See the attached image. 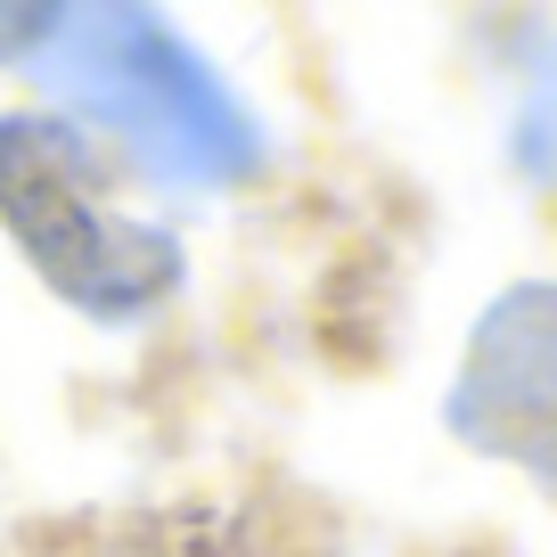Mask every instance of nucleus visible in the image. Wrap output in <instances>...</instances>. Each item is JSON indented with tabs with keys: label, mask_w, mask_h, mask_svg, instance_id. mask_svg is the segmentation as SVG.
<instances>
[{
	"label": "nucleus",
	"mask_w": 557,
	"mask_h": 557,
	"mask_svg": "<svg viewBox=\"0 0 557 557\" xmlns=\"http://www.w3.org/2000/svg\"><path fill=\"white\" fill-rule=\"evenodd\" d=\"M41 83L132 148L157 181L222 189L262 164L255 115L148 0H66L41 41Z\"/></svg>",
	"instance_id": "nucleus-1"
},
{
	"label": "nucleus",
	"mask_w": 557,
	"mask_h": 557,
	"mask_svg": "<svg viewBox=\"0 0 557 557\" xmlns=\"http://www.w3.org/2000/svg\"><path fill=\"white\" fill-rule=\"evenodd\" d=\"M0 222L90 320H139L181 287V246L107 206L90 139L58 115H0Z\"/></svg>",
	"instance_id": "nucleus-2"
},
{
	"label": "nucleus",
	"mask_w": 557,
	"mask_h": 557,
	"mask_svg": "<svg viewBox=\"0 0 557 557\" xmlns=\"http://www.w3.org/2000/svg\"><path fill=\"white\" fill-rule=\"evenodd\" d=\"M451 418L484 451H524L557 426V287H517L475 329Z\"/></svg>",
	"instance_id": "nucleus-3"
},
{
	"label": "nucleus",
	"mask_w": 557,
	"mask_h": 557,
	"mask_svg": "<svg viewBox=\"0 0 557 557\" xmlns=\"http://www.w3.org/2000/svg\"><path fill=\"white\" fill-rule=\"evenodd\" d=\"M58 17H66V0H0V66L41 58V41L58 34Z\"/></svg>",
	"instance_id": "nucleus-4"
}]
</instances>
